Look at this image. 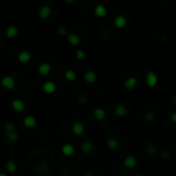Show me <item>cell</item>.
<instances>
[{
	"mask_svg": "<svg viewBox=\"0 0 176 176\" xmlns=\"http://www.w3.org/2000/svg\"><path fill=\"white\" fill-rule=\"evenodd\" d=\"M0 85H1L2 88H4L5 90H8V91H11L16 88V80L13 77L9 75H6L4 77L1 78L0 80Z\"/></svg>",
	"mask_w": 176,
	"mask_h": 176,
	"instance_id": "1",
	"label": "cell"
},
{
	"mask_svg": "<svg viewBox=\"0 0 176 176\" xmlns=\"http://www.w3.org/2000/svg\"><path fill=\"white\" fill-rule=\"evenodd\" d=\"M52 13H53L52 7L50 5H48V4H45V5H42L38 9V17L41 20H48V19L50 18Z\"/></svg>",
	"mask_w": 176,
	"mask_h": 176,
	"instance_id": "2",
	"label": "cell"
},
{
	"mask_svg": "<svg viewBox=\"0 0 176 176\" xmlns=\"http://www.w3.org/2000/svg\"><path fill=\"white\" fill-rule=\"evenodd\" d=\"M71 130L75 136H82L85 131V124L82 122H75L71 127Z\"/></svg>",
	"mask_w": 176,
	"mask_h": 176,
	"instance_id": "3",
	"label": "cell"
},
{
	"mask_svg": "<svg viewBox=\"0 0 176 176\" xmlns=\"http://www.w3.org/2000/svg\"><path fill=\"white\" fill-rule=\"evenodd\" d=\"M146 83L149 88H154L157 85V76L154 71H148L146 73Z\"/></svg>",
	"mask_w": 176,
	"mask_h": 176,
	"instance_id": "4",
	"label": "cell"
},
{
	"mask_svg": "<svg viewBox=\"0 0 176 176\" xmlns=\"http://www.w3.org/2000/svg\"><path fill=\"white\" fill-rule=\"evenodd\" d=\"M42 90L46 94H54L56 92V90H57V85H56V83L54 82L46 80L42 85Z\"/></svg>",
	"mask_w": 176,
	"mask_h": 176,
	"instance_id": "5",
	"label": "cell"
},
{
	"mask_svg": "<svg viewBox=\"0 0 176 176\" xmlns=\"http://www.w3.org/2000/svg\"><path fill=\"white\" fill-rule=\"evenodd\" d=\"M129 111L127 109V107L124 105V104H117L114 107V114L119 117H123L128 115Z\"/></svg>",
	"mask_w": 176,
	"mask_h": 176,
	"instance_id": "6",
	"label": "cell"
},
{
	"mask_svg": "<svg viewBox=\"0 0 176 176\" xmlns=\"http://www.w3.org/2000/svg\"><path fill=\"white\" fill-rule=\"evenodd\" d=\"M123 163H124V166L126 167V168L133 169V168H135L136 165H137V160H136L135 157L130 154V156H127L126 157H125Z\"/></svg>",
	"mask_w": 176,
	"mask_h": 176,
	"instance_id": "7",
	"label": "cell"
},
{
	"mask_svg": "<svg viewBox=\"0 0 176 176\" xmlns=\"http://www.w3.org/2000/svg\"><path fill=\"white\" fill-rule=\"evenodd\" d=\"M94 15L97 18H104L107 15V8L103 4H97L94 8Z\"/></svg>",
	"mask_w": 176,
	"mask_h": 176,
	"instance_id": "8",
	"label": "cell"
},
{
	"mask_svg": "<svg viewBox=\"0 0 176 176\" xmlns=\"http://www.w3.org/2000/svg\"><path fill=\"white\" fill-rule=\"evenodd\" d=\"M32 56L30 54L29 52H27V50H22V52L19 53L18 55V60L20 63L22 64H26V63H29L30 60H31Z\"/></svg>",
	"mask_w": 176,
	"mask_h": 176,
	"instance_id": "9",
	"label": "cell"
},
{
	"mask_svg": "<svg viewBox=\"0 0 176 176\" xmlns=\"http://www.w3.org/2000/svg\"><path fill=\"white\" fill-rule=\"evenodd\" d=\"M11 107L16 112H23L25 109V104L21 99H15L11 101Z\"/></svg>",
	"mask_w": 176,
	"mask_h": 176,
	"instance_id": "10",
	"label": "cell"
},
{
	"mask_svg": "<svg viewBox=\"0 0 176 176\" xmlns=\"http://www.w3.org/2000/svg\"><path fill=\"white\" fill-rule=\"evenodd\" d=\"M50 70H52V67H50V65L48 63H46V62H43V63L39 64L38 68H37V72L42 76L48 75V74L50 72Z\"/></svg>",
	"mask_w": 176,
	"mask_h": 176,
	"instance_id": "11",
	"label": "cell"
},
{
	"mask_svg": "<svg viewBox=\"0 0 176 176\" xmlns=\"http://www.w3.org/2000/svg\"><path fill=\"white\" fill-rule=\"evenodd\" d=\"M94 117L97 120H104L107 117V113H106V110L102 107H97L95 108L94 110Z\"/></svg>",
	"mask_w": 176,
	"mask_h": 176,
	"instance_id": "12",
	"label": "cell"
},
{
	"mask_svg": "<svg viewBox=\"0 0 176 176\" xmlns=\"http://www.w3.org/2000/svg\"><path fill=\"white\" fill-rule=\"evenodd\" d=\"M23 124H24V126L28 129H33L34 127L36 126L37 122L33 115H27L24 119V120H23Z\"/></svg>",
	"mask_w": 176,
	"mask_h": 176,
	"instance_id": "13",
	"label": "cell"
},
{
	"mask_svg": "<svg viewBox=\"0 0 176 176\" xmlns=\"http://www.w3.org/2000/svg\"><path fill=\"white\" fill-rule=\"evenodd\" d=\"M94 144H93L92 141H89V140H85L83 141L82 143V145H80V148H82V150L85 154H90L93 152V150H94Z\"/></svg>",
	"mask_w": 176,
	"mask_h": 176,
	"instance_id": "14",
	"label": "cell"
},
{
	"mask_svg": "<svg viewBox=\"0 0 176 176\" xmlns=\"http://www.w3.org/2000/svg\"><path fill=\"white\" fill-rule=\"evenodd\" d=\"M83 79L88 83H94L97 80V74L96 72H94V71L89 70L83 74Z\"/></svg>",
	"mask_w": 176,
	"mask_h": 176,
	"instance_id": "15",
	"label": "cell"
},
{
	"mask_svg": "<svg viewBox=\"0 0 176 176\" xmlns=\"http://www.w3.org/2000/svg\"><path fill=\"white\" fill-rule=\"evenodd\" d=\"M62 150V154H64V156L66 157H70L72 156L74 154V151H75V148L72 144H70V143H66V144H64L63 146L61 148Z\"/></svg>",
	"mask_w": 176,
	"mask_h": 176,
	"instance_id": "16",
	"label": "cell"
},
{
	"mask_svg": "<svg viewBox=\"0 0 176 176\" xmlns=\"http://www.w3.org/2000/svg\"><path fill=\"white\" fill-rule=\"evenodd\" d=\"M66 36H67V41H68V43H70L71 45L76 46V45H78L80 43L79 36L76 35V34H74V33H68Z\"/></svg>",
	"mask_w": 176,
	"mask_h": 176,
	"instance_id": "17",
	"label": "cell"
},
{
	"mask_svg": "<svg viewBox=\"0 0 176 176\" xmlns=\"http://www.w3.org/2000/svg\"><path fill=\"white\" fill-rule=\"evenodd\" d=\"M113 24L114 26L117 28V29H122V28L126 27L127 25V19L124 17V16H117V18L113 21Z\"/></svg>",
	"mask_w": 176,
	"mask_h": 176,
	"instance_id": "18",
	"label": "cell"
},
{
	"mask_svg": "<svg viewBox=\"0 0 176 176\" xmlns=\"http://www.w3.org/2000/svg\"><path fill=\"white\" fill-rule=\"evenodd\" d=\"M124 85L127 90H133L135 89V87L137 85V79L133 76H130V77L127 78L124 82Z\"/></svg>",
	"mask_w": 176,
	"mask_h": 176,
	"instance_id": "19",
	"label": "cell"
},
{
	"mask_svg": "<svg viewBox=\"0 0 176 176\" xmlns=\"http://www.w3.org/2000/svg\"><path fill=\"white\" fill-rule=\"evenodd\" d=\"M19 30L16 26H8L5 30V36L7 38H15L16 36H18Z\"/></svg>",
	"mask_w": 176,
	"mask_h": 176,
	"instance_id": "20",
	"label": "cell"
},
{
	"mask_svg": "<svg viewBox=\"0 0 176 176\" xmlns=\"http://www.w3.org/2000/svg\"><path fill=\"white\" fill-rule=\"evenodd\" d=\"M6 170H7L10 174H13V173L17 172L18 167L13 160H8V161L6 162Z\"/></svg>",
	"mask_w": 176,
	"mask_h": 176,
	"instance_id": "21",
	"label": "cell"
},
{
	"mask_svg": "<svg viewBox=\"0 0 176 176\" xmlns=\"http://www.w3.org/2000/svg\"><path fill=\"white\" fill-rule=\"evenodd\" d=\"M64 77H65V79L68 80V82H73V80L76 79V72L74 70L68 69V70L65 71Z\"/></svg>",
	"mask_w": 176,
	"mask_h": 176,
	"instance_id": "22",
	"label": "cell"
},
{
	"mask_svg": "<svg viewBox=\"0 0 176 176\" xmlns=\"http://www.w3.org/2000/svg\"><path fill=\"white\" fill-rule=\"evenodd\" d=\"M106 145H107V147L109 148V149L115 150L117 147H119V142H117L114 138H109V139H107V141H106Z\"/></svg>",
	"mask_w": 176,
	"mask_h": 176,
	"instance_id": "23",
	"label": "cell"
},
{
	"mask_svg": "<svg viewBox=\"0 0 176 176\" xmlns=\"http://www.w3.org/2000/svg\"><path fill=\"white\" fill-rule=\"evenodd\" d=\"M6 138L9 141H11V142H15V141H17L19 139V134L16 132V130L11 132H6Z\"/></svg>",
	"mask_w": 176,
	"mask_h": 176,
	"instance_id": "24",
	"label": "cell"
},
{
	"mask_svg": "<svg viewBox=\"0 0 176 176\" xmlns=\"http://www.w3.org/2000/svg\"><path fill=\"white\" fill-rule=\"evenodd\" d=\"M75 57L77 60H79V61H82V60L85 59V52L82 48H78V50H75Z\"/></svg>",
	"mask_w": 176,
	"mask_h": 176,
	"instance_id": "25",
	"label": "cell"
},
{
	"mask_svg": "<svg viewBox=\"0 0 176 176\" xmlns=\"http://www.w3.org/2000/svg\"><path fill=\"white\" fill-rule=\"evenodd\" d=\"M154 120H156V115H154V112H147L145 113L144 115V120L148 124H150V123H154Z\"/></svg>",
	"mask_w": 176,
	"mask_h": 176,
	"instance_id": "26",
	"label": "cell"
},
{
	"mask_svg": "<svg viewBox=\"0 0 176 176\" xmlns=\"http://www.w3.org/2000/svg\"><path fill=\"white\" fill-rule=\"evenodd\" d=\"M4 129H5V132H11V131H15V124L11 122H7L4 126Z\"/></svg>",
	"mask_w": 176,
	"mask_h": 176,
	"instance_id": "27",
	"label": "cell"
},
{
	"mask_svg": "<svg viewBox=\"0 0 176 176\" xmlns=\"http://www.w3.org/2000/svg\"><path fill=\"white\" fill-rule=\"evenodd\" d=\"M156 152H157V149L154 145H148L146 148V154H148V156H154Z\"/></svg>",
	"mask_w": 176,
	"mask_h": 176,
	"instance_id": "28",
	"label": "cell"
},
{
	"mask_svg": "<svg viewBox=\"0 0 176 176\" xmlns=\"http://www.w3.org/2000/svg\"><path fill=\"white\" fill-rule=\"evenodd\" d=\"M58 34L61 36H66L67 34H68V32H67L66 28H65L64 26H60L59 28H58Z\"/></svg>",
	"mask_w": 176,
	"mask_h": 176,
	"instance_id": "29",
	"label": "cell"
},
{
	"mask_svg": "<svg viewBox=\"0 0 176 176\" xmlns=\"http://www.w3.org/2000/svg\"><path fill=\"white\" fill-rule=\"evenodd\" d=\"M64 1H65V3H67V4H73V3H75L76 0H64Z\"/></svg>",
	"mask_w": 176,
	"mask_h": 176,
	"instance_id": "30",
	"label": "cell"
},
{
	"mask_svg": "<svg viewBox=\"0 0 176 176\" xmlns=\"http://www.w3.org/2000/svg\"><path fill=\"white\" fill-rule=\"evenodd\" d=\"M171 120H172L173 123H176V114L175 113H172V114H171Z\"/></svg>",
	"mask_w": 176,
	"mask_h": 176,
	"instance_id": "31",
	"label": "cell"
},
{
	"mask_svg": "<svg viewBox=\"0 0 176 176\" xmlns=\"http://www.w3.org/2000/svg\"><path fill=\"white\" fill-rule=\"evenodd\" d=\"M82 176H95V175L91 172H85V173H83Z\"/></svg>",
	"mask_w": 176,
	"mask_h": 176,
	"instance_id": "32",
	"label": "cell"
},
{
	"mask_svg": "<svg viewBox=\"0 0 176 176\" xmlns=\"http://www.w3.org/2000/svg\"><path fill=\"white\" fill-rule=\"evenodd\" d=\"M0 176H7L5 174V173H3V172H0Z\"/></svg>",
	"mask_w": 176,
	"mask_h": 176,
	"instance_id": "33",
	"label": "cell"
},
{
	"mask_svg": "<svg viewBox=\"0 0 176 176\" xmlns=\"http://www.w3.org/2000/svg\"><path fill=\"white\" fill-rule=\"evenodd\" d=\"M1 43H2V40H1V38H0V45H1Z\"/></svg>",
	"mask_w": 176,
	"mask_h": 176,
	"instance_id": "34",
	"label": "cell"
},
{
	"mask_svg": "<svg viewBox=\"0 0 176 176\" xmlns=\"http://www.w3.org/2000/svg\"><path fill=\"white\" fill-rule=\"evenodd\" d=\"M135 176H142V175H140V174H136Z\"/></svg>",
	"mask_w": 176,
	"mask_h": 176,
	"instance_id": "35",
	"label": "cell"
}]
</instances>
